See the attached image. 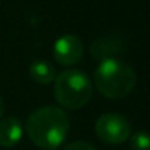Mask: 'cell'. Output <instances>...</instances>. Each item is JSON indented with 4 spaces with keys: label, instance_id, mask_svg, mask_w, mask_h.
I'll list each match as a JSON object with an SVG mask.
<instances>
[{
    "label": "cell",
    "instance_id": "obj_1",
    "mask_svg": "<svg viewBox=\"0 0 150 150\" xmlns=\"http://www.w3.org/2000/svg\"><path fill=\"white\" fill-rule=\"evenodd\" d=\"M71 119L60 106L49 105L33 112L27 121V134L37 147L57 149L69 134Z\"/></svg>",
    "mask_w": 150,
    "mask_h": 150
},
{
    "label": "cell",
    "instance_id": "obj_2",
    "mask_svg": "<svg viewBox=\"0 0 150 150\" xmlns=\"http://www.w3.org/2000/svg\"><path fill=\"white\" fill-rule=\"evenodd\" d=\"M137 75L131 65L118 59H103L94 71V87L108 99H124L135 87Z\"/></svg>",
    "mask_w": 150,
    "mask_h": 150
},
{
    "label": "cell",
    "instance_id": "obj_3",
    "mask_svg": "<svg viewBox=\"0 0 150 150\" xmlns=\"http://www.w3.org/2000/svg\"><path fill=\"white\" fill-rule=\"evenodd\" d=\"M54 99L62 109L78 110L93 97V83L80 69H65L54 78Z\"/></svg>",
    "mask_w": 150,
    "mask_h": 150
},
{
    "label": "cell",
    "instance_id": "obj_4",
    "mask_svg": "<svg viewBox=\"0 0 150 150\" xmlns=\"http://www.w3.org/2000/svg\"><path fill=\"white\" fill-rule=\"evenodd\" d=\"M94 129L97 137L108 144L125 143L131 135V125L128 119L115 112L102 115L96 121Z\"/></svg>",
    "mask_w": 150,
    "mask_h": 150
},
{
    "label": "cell",
    "instance_id": "obj_5",
    "mask_svg": "<svg viewBox=\"0 0 150 150\" xmlns=\"http://www.w3.org/2000/svg\"><path fill=\"white\" fill-rule=\"evenodd\" d=\"M84 46L80 37L75 34H65L53 44V56L62 66H74L83 59Z\"/></svg>",
    "mask_w": 150,
    "mask_h": 150
},
{
    "label": "cell",
    "instance_id": "obj_6",
    "mask_svg": "<svg viewBox=\"0 0 150 150\" xmlns=\"http://www.w3.org/2000/svg\"><path fill=\"white\" fill-rule=\"evenodd\" d=\"M24 128L18 118L8 116L0 121V146L2 147H13L22 138Z\"/></svg>",
    "mask_w": 150,
    "mask_h": 150
},
{
    "label": "cell",
    "instance_id": "obj_7",
    "mask_svg": "<svg viewBox=\"0 0 150 150\" xmlns=\"http://www.w3.org/2000/svg\"><path fill=\"white\" fill-rule=\"evenodd\" d=\"M30 77L43 86H47L54 81L56 78V69L47 60H34L30 65Z\"/></svg>",
    "mask_w": 150,
    "mask_h": 150
},
{
    "label": "cell",
    "instance_id": "obj_8",
    "mask_svg": "<svg viewBox=\"0 0 150 150\" xmlns=\"http://www.w3.org/2000/svg\"><path fill=\"white\" fill-rule=\"evenodd\" d=\"M119 50H121V43L113 37H102L94 43H91L90 46L91 54L96 59H102V60L108 57H113V54Z\"/></svg>",
    "mask_w": 150,
    "mask_h": 150
},
{
    "label": "cell",
    "instance_id": "obj_9",
    "mask_svg": "<svg viewBox=\"0 0 150 150\" xmlns=\"http://www.w3.org/2000/svg\"><path fill=\"white\" fill-rule=\"evenodd\" d=\"M128 140L132 150H150V134L146 131H137Z\"/></svg>",
    "mask_w": 150,
    "mask_h": 150
},
{
    "label": "cell",
    "instance_id": "obj_10",
    "mask_svg": "<svg viewBox=\"0 0 150 150\" xmlns=\"http://www.w3.org/2000/svg\"><path fill=\"white\" fill-rule=\"evenodd\" d=\"M63 150H96V147L91 143H88V141L80 140V141H74V143L68 144Z\"/></svg>",
    "mask_w": 150,
    "mask_h": 150
},
{
    "label": "cell",
    "instance_id": "obj_11",
    "mask_svg": "<svg viewBox=\"0 0 150 150\" xmlns=\"http://www.w3.org/2000/svg\"><path fill=\"white\" fill-rule=\"evenodd\" d=\"M3 112H5V102H3L2 96H0V118L3 116Z\"/></svg>",
    "mask_w": 150,
    "mask_h": 150
},
{
    "label": "cell",
    "instance_id": "obj_12",
    "mask_svg": "<svg viewBox=\"0 0 150 150\" xmlns=\"http://www.w3.org/2000/svg\"><path fill=\"white\" fill-rule=\"evenodd\" d=\"M46 150H57V149H46Z\"/></svg>",
    "mask_w": 150,
    "mask_h": 150
}]
</instances>
